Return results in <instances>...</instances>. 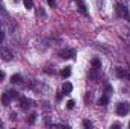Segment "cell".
<instances>
[{
	"label": "cell",
	"mask_w": 130,
	"mask_h": 129,
	"mask_svg": "<svg viewBox=\"0 0 130 129\" xmlns=\"http://www.w3.org/2000/svg\"><path fill=\"white\" fill-rule=\"evenodd\" d=\"M129 112H130V105L127 102H121V103L117 105V114L118 115H126Z\"/></svg>",
	"instance_id": "obj_1"
},
{
	"label": "cell",
	"mask_w": 130,
	"mask_h": 129,
	"mask_svg": "<svg viewBox=\"0 0 130 129\" xmlns=\"http://www.w3.org/2000/svg\"><path fill=\"white\" fill-rule=\"evenodd\" d=\"M0 58H2L3 61H11V59L14 58V55H12V52L8 50V49H0Z\"/></svg>",
	"instance_id": "obj_2"
},
{
	"label": "cell",
	"mask_w": 130,
	"mask_h": 129,
	"mask_svg": "<svg viewBox=\"0 0 130 129\" xmlns=\"http://www.w3.org/2000/svg\"><path fill=\"white\" fill-rule=\"evenodd\" d=\"M59 55H61V58H64V59H71V58L76 56V50H73V49H67V50H62Z\"/></svg>",
	"instance_id": "obj_3"
},
{
	"label": "cell",
	"mask_w": 130,
	"mask_h": 129,
	"mask_svg": "<svg viewBox=\"0 0 130 129\" xmlns=\"http://www.w3.org/2000/svg\"><path fill=\"white\" fill-rule=\"evenodd\" d=\"M20 103H21V108L23 109H27V108L33 106V100L27 99V97H20Z\"/></svg>",
	"instance_id": "obj_4"
},
{
	"label": "cell",
	"mask_w": 130,
	"mask_h": 129,
	"mask_svg": "<svg viewBox=\"0 0 130 129\" xmlns=\"http://www.w3.org/2000/svg\"><path fill=\"white\" fill-rule=\"evenodd\" d=\"M117 12H118V15H121V17H126V15H129V11L121 5V3H118L117 5Z\"/></svg>",
	"instance_id": "obj_5"
},
{
	"label": "cell",
	"mask_w": 130,
	"mask_h": 129,
	"mask_svg": "<svg viewBox=\"0 0 130 129\" xmlns=\"http://www.w3.org/2000/svg\"><path fill=\"white\" fill-rule=\"evenodd\" d=\"M115 71H117V76H118V78H121V79H123V78H126V76H127V78L130 79V74L127 73V71H126V70H124V68L118 67V68H117Z\"/></svg>",
	"instance_id": "obj_6"
},
{
	"label": "cell",
	"mask_w": 130,
	"mask_h": 129,
	"mask_svg": "<svg viewBox=\"0 0 130 129\" xmlns=\"http://www.w3.org/2000/svg\"><path fill=\"white\" fill-rule=\"evenodd\" d=\"M97 103L100 105V106H106V105L109 103V97H107V96H101L100 99H98Z\"/></svg>",
	"instance_id": "obj_7"
},
{
	"label": "cell",
	"mask_w": 130,
	"mask_h": 129,
	"mask_svg": "<svg viewBox=\"0 0 130 129\" xmlns=\"http://www.w3.org/2000/svg\"><path fill=\"white\" fill-rule=\"evenodd\" d=\"M62 90H64V93H65V94H70V93L73 91V85H71L70 82H65V84H64V87H62Z\"/></svg>",
	"instance_id": "obj_8"
},
{
	"label": "cell",
	"mask_w": 130,
	"mask_h": 129,
	"mask_svg": "<svg viewBox=\"0 0 130 129\" xmlns=\"http://www.w3.org/2000/svg\"><path fill=\"white\" fill-rule=\"evenodd\" d=\"M11 100H12V99H11V96H9V94H8V93H5V94H3V96H2V103H3V105H5V106H8V105H9V102H11Z\"/></svg>",
	"instance_id": "obj_9"
},
{
	"label": "cell",
	"mask_w": 130,
	"mask_h": 129,
	"mask_svg": "<svg viewBox=\"0 0 130 129\" xmlns=\"http://www.w3.org/2000/svg\"><path fill=\"white\" fill-rule=\"evenodd\" d=\"M70 74H71V67H65L64 70L61 71V76H62V78H68Z\"/></svg>",
	"instance_id": "obj_10"
},
{
	"label": "cell",
	"mask_w": 130,
	"mask_h": 129,
	"mask_svg": "<svg viewBox=\"0 0 130 129\" xmlns=\"http://www.w3.org/2000/svg\"><path fill=\"white\" fill-rule=\"evenodd\" d=\"M11 82H12V84H20V82H21V76H20V74H14V76L11 78Z\"/></svg>",
	"instance_id": "obj_11"
},
{
	"label": "cell",
	"mask_w": 130,
	"mask_h": 129,
	"mask_svg": "<svg viewBox=\"0 0 130 129\" xmlns=\"http://www.w3.org/2000/svg\"><path fill=\"white\" fill-rule=\"evenodd\" d=\"M95 70H97V68H94L92 71H89V78H91L94 82H97V81H98V74L95 73Z\"/></svg>",
	"instance_id": "obj_12"
},
{
	"label": "cell",
	"mask_w": 130,
	"mask_h": 129,
	"mask_svg": "<svg viewBox=\"0 0 130 129\" xmlns=\"http://www.w3.org/2000/svg\"><path fill=\"white\" fill-rule=\"evenodd\" d=\"M23 3H24L26 9H32L33 8V0H23Z\"/></svg>",
	"instance_id": "obj_13"
},
{
	"label": "cell",
	"mask_w": 130,
	"mask_h": 129,
	"mask_svg": "<svg viewBox=\"0 0 130 129\" xmlns=\"http://www.w3.org/2000/svg\"><path fill=\"white\" fill-rule=\"evenodd\" d=\"M35 120H36V114H35V112L30 114V115L27 117V123H29V125H33V123H35Z\"/></svg>",
	"instance_id": "obj_14"
},
{
	"label": "cell",
	"mask_w": 130,
	"mask_h": 129,
	"mask_svg": "<svg viewBox=\"0 0 130 129\" xmlns=\"http://www.w3.org/2000/svg\"><path fill=\"white\" fill-rule=\"evenodd\" d=\"M91 64H92V67H94V68H97V70H98V68H100V65H101V62H100V59H98V58H94Z\"/></svg>",
	"instance_id": "obj_15"
},
{
	"label": "cell",
	"mask_w": 130,
	"mask_h": 129,
	"mask_svg": "<svg viewBox=\"0 0 130 129\" xmlns=\"http://www.w3.org/2000/svg\"><path fill=\"white\" fill-rule=\"evenodd\" d=\"M77 3H79V8H80V11H82V12L85 14V12H86V8H85V3H83L82 0H77Z\"/></svg>",
	"instance_id": "obj_16"
},
{
	"label": "cell",
	"mask_w": 130,
	"mask_h": 129,
	"mask_svg": "<svg viewBox=\"0 0 130 129\" xmlns=\"http://www.w3.org/2000/svg\"><path fill=\"white\" fill-rule=\"evenodd\" d=\"M83 128H86V129H91V128H92V123H91L89 120H83Z\"/></svg>",
	"instance_id": "obj_17"
},
{
	"label": "cell",
	"mask_w": 130,
	"mask_h": 129,
	"mask_svg": "<svg viewBox=\"0 0 130 129\" xmlns=\"http://www.w3.org/2000/svg\"><path fill=\"white\" fill-rule=\"evenodd\" d=\"M8 94L11 96V99H15V97H18V93H17V91H14V90H9V91H8Z\"/></svg>",
	"instance_id": "obj_18"
},
{
	"label": "cell",
	"mask_w": 130,
	"mask_h": 129,
	"mask_svg": "<svg viewBox=\"0 0 130 129\" xmlns=\"http://www.w3.org/2000/svg\"><path fill=\"white\" fill-rule=\"evenodd\" d=\"M67 108H68V109H73V108H74V100H68V102H67Z\"/></svg>",
	"instance_id": "obj_19"
},
{
	"label": "cell",
	"mask_w": 130,
	"mask_h": 129,
	"mask_svg": "<svg viewBox=\"0 0 130 129\" xmlns=\"http://www.w3.org/2000/svg\"><path fill=\"white\" fill-rule=\"evenodd\" d=\"M3 40H5V32L0 29V43H3Z\"/></svg>",
	"instance_id": "obj_20"
},
{
	"label": "cell",
	"mask_w": 130,
	"mask_h": 129,
	"mask_svg": "<svg viewBox=\"0 0 130 129\" xmlns=\"http://www.w3.org/2000/svg\"><path fill=\"white\" fill-rule=\"evenodd\" d=\"M47 3H48V5H50L52 8H53V6L56 5V2H55V0H47Z\"/></svg>",
	"instance_id": "obj_21"
},
{
	"label": "cell",
	"mask_w": 130,
	"mask_h": 129,
	"mask_svg": "<svg viewBox=\"0 0 130 129\" xmlns=\"http://www.w3.org/2000/svg\"><path fill=\"white\" fill-rule=\"evenodd\" d=\"M91 99H92V96H91V94H88V96L85 97V102H91Z\"/></svg>",
	"instance_id": "obj_22"
},
{
	"label": "cell",
	"mask_w": 130,
	"mask_h": 129,
	"mask_svg": "<svg viewBox=\"0 0 130 129\" xmlns=\"http://www.w3.org/2000/svg\"><path fill=\"white\" fill-rule=\"evenodd\" d=\"M106 91L110 93V91H112V87H110V85H106Z\"/></svg>",
	"instance_id": "obj_23"
},
{
	"label": "cell",
	"mask_w": 130,
	"mask_h": 129,
	"mask_svg": "<svg viewBox=\"0 0 130 129\" xmlns=\"http://www.w3.org/2000/svg\"><path fill=\"white\" fill-rule=\"evenodd\" d=\"M3 79H5V73H3V71H0V82H2Z\"/></svg>",
	"instance_id": "obj_24"
},
{
	"label": "cell",
	"mask_w": 130,
	"mask_h": 129,
	"mask_svg": "<svg viewBox=\"0 0 130 129\" xmlns=\"http://www.w3.org/2000/svg\"><path fill=\"white\" fill-rule=\"evenodd\" d=\"M56 99H58V100H61V99H62V93H58V96H56Z\"/></svg>",
	"instance_id": "obj_25"
},
{
	"label": "cell",
	"mask_w": 130,
	"mask_h": 129,
	"mask_svg": "<svg viewBox=\"0 0 130 129\" xmlns=\"http://www.w3.org/2000/svg\"><path fill=\"white\" fill-rule=\"evenodd\" d=\"M17 119V114H11V120H15Z\"/></svg>",
	"instance_id": "obj_26"
},
{
	"label": "cell",
	"mask_w": 130,
	"mask_h": 129,
	"mask_svg": "<svg viewBox=\"0 0 130 129\" xmlns=\"http://www.w3.org/2000/svg\"><path fill=\"white\" fill-rule=\"evenodd\" d=\"M129 128H130V123H129Z\"/></svg>",
	"instance_id": "obj_27"
}]
</instances>
